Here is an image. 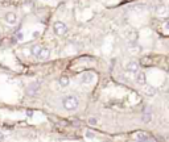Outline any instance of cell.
I'll return each instance as SVG.
<instances>
[{"label": "cell", "mask_w": 169, "mask_h": 142, "mask_svg": "<svg viewBox=\"0 0 169 142\" xmlns=\"http://www.w3.org/2000/svg\"><path fill=\"white\" fill-rule=\"evenodd\" d=\"M62 104H63L65 109H67V111H74V109L78 108L80 101H78V99L75 96H66V97H63Z\"/></svg>", "instance_id": "6da1fadb"}, {"label": "cell", "mask_w": 169, "mask_h": 142, "mask_svg": "<svg viewBox=\"0 0 169 142\" xmlns=\"http://www.w3.org/2000/svg\"><path fill=\"white\" fill-rule=\"evenodd\" d=\"M53 32L57 34V36H65L67 33V27L66 24L62 23V21H56L54 24H53Z\"/></svg>", "instance_id": "7a4b0ae2"}, {"label": "cell", "mask_w": 169, "mask_h": 142, "mask_svg": "<svg viewBox=\"0 0 169 142\" xmlns=\"http://www.w3.org/2000/svg\"><path fill=\"white\" fill-rule=\"evenodd\" d=\"M38 92H40V83H32V84L28 86V88H27L28 95L34 96V95H37Z\"/></svg>", "instance_id": "3957f363"}, {"label": "cell", "mask_w": 169, "mask_h": 142, "mask_svg": "<svg viewBox=\"0 0 169 142\" xmlns=\"http://www.w3.org/2000/svg\"><path fill=\"white\" fill-rule=\"evenodd\" d=\"M94 79H95V76L93 72H85L83 75H82V78H81V80L83 84H90V83H93L94 82Z\"/></svg>", "instance_id": "277c9868"}, {"label": "cell", "mask_w": 169, "mask_h": 142, "mask_svg": "<svg viewBox=\"0 0 169 142\" xmlns=\"http://www.w3.org/2000/svg\"><path fill=\"white\" fill-rule=\"evenodd\" d=\"M125 70L129 72H138L139 71V63L136 61H129L127 65H125Z\"/></svg>", "instance_id": "5b68a950"}, {"label": "cell", "mask_w": 169, "mask_h": 142, "mask_svg": "<svg viewBox=\"0 0 169 142\" xmlns=\"http://www.w3.org/2000/svg\"><path fill=\"white\" fill-rule=\"evenodd\" d=\"M50 55V50L49 49H46V47H41V50H40V53L37 54V59H40V61H45V59H48Z\"/></svg>", "instance_id": "8992f818"}, {"label": "cell", "mask_w": 169, "mask_h": 142, "mask_svg": "<svg viewBox=\"0 0 169 142\" xmlns=\"http://www.w3.org/2000/svg\"><path fill=\"white\" fill-rule=\"evenodd\" d=\"M4 19H5L7 23L11 24V25H15L17 23V16H16V13H13V12H7Z\"/></svg>", "instance_id": "52a82bcc"}, {"label": "cell", "mask_w": 169, "mask_h": 142, "mask_svg": "<svg viewBox=\"0 0 169 142\" xmlns=\"http://www.w3.org/2000/svg\"><path fill=\"white\" fill-rule=\"evenodd\" d=\"M135 80H136V83H138V84H140V86H145V83H147L145 74H144V72H141V71H138V72H136Z\"/></svg>", "instance_id": "ba28073f"}, {"label": "cell", "mask_w": 169, "mask_h": 142, "mask_svg": "<svg viewBox=\"0 0 169 142\" xmlns=\"http://www.w3.org/2000/svg\"><path fill=\"white\" fill-rule=\"evenodd\" d=\"M149 138H151V137H149L145 132H138V133H135V140H138V141H140V142L148 141Z\"/></svg>", "instance_id": "9c48e42d"}, {"label": "cell", "mask_w": 169, "mask_h": 142, "mask_svg": "<svg viewBox=\"0 0 169 142\" xmlns=\"http://www.w3.org/2000/svg\"><path fill=\"white\" fill-rule=\"evenodd\" d=\"M151 120H152V111H151V108H145L144 113H143V121L149 122Z\"/></svg>", "instance_id": "30bf717a"}, {"label": "cell", "mask_w": 169, "mask_h": 142, "mask_svg": "<svg viewBox=\"0 0 169 142\" xmlns=\"http://www.w3.org/2000/svg\"><path fill=\"white\" fill-rule=\"evenodd\" d=\"M41 47H42V46H40V45H33V46H32V49H31V54H32L33 57H37V54L40 53Z\"/></svg>", "instance_id": "8fae6325"}, {"label": "cell", "mask_w": 169, "mask_h": 142, "mask_svg": "<svg viewBox=\"0 0 169 142\" xmlns=\"http://www.w3.org/2000/svg\"><path fill=\"white\" fill-rule=\"evenodd\" d=\"M69 78H67V76H61L60 78V86L61 87H67L69 86Z\"/></svg>", "instance_id": "7c38bea8"}, {"label": "cell", "mask_w": 169, "mask_h": 142, "mask_svg": "<svg viewBox=\"0 0 169 142\" xmlns=\"http://www.w3.org/2000/svg\"><path fill=\"white\" fill-rule=\"evenodd\" d=\"M156 93V88L152 86H148L145 87V95H148V96H153V95Z\"/></svg>", "instance_id": "4fadbf2b"}, {"label": "cell", "mask_w": 169, "mask_h": 142, "mask_svg": "<svg viewBox=\"0 0 169 142\" xmlns=\"http://www.w3.org/2000/svg\"><path fill=\"white\" fill-rule=\"evenodd\" d=\"M86 137H87V138H94L95 137V133L91 132V130H86Z\"/></svg>", "instance_id": "5bb4252c"}, {"label": "cell", "mask_w": 169, "mask_h": 142, "mask_svg": "<svg viewBox=\"0 0 169 142\" xmlns=\"http://www.w3.org/2000/svg\"><path fill=\"white\" fill-rule=\"evenodd\" d=\"M89 122H90V124H91V125H95V124H96V122H98V120H96L95 117H91V118H90V120H89Z\"/></svg>", "instance_id": "9a60e30c"}, {"label": "cell", "mask_w": 169, "mask_h": 142, "mask_svg": "<svg viewBox=\"0 0 169 142\" xmlns=\"http://www.w3.org/2000/svg\"><path fill=\"white\" fill-rule=\"evenodd\" d=\"M23 38H24L23 33H20V32H17V39H19V41H23Z\"/></svg>", "instance_id": "2e32d148"}, {"label": "cell", "mask_w": 169, "mask_h": 142, "mask_svg": "<svg viewBox=\"0 0 169 142\" xmlns=\"http://www.w3.org/2000/svg\"><path fill=\"white\" fill-rule=\"evenodd\" d=\"M0 140H3V134L2 133H0Z\"/></svg>", "instance_id": "e0dca14e"}]
</instances>
